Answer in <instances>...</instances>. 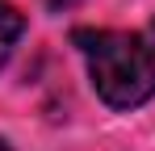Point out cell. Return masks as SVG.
I'll return each mask as SVG.
<instances>
[{"mask_svg": "<svg viewBox=\"0 0 155 151\" xmlns=\"http://www.w3.org/2000/svg\"><path fill=\"white\" fill-rule=\"evenodd\" d=\"M71 42L84 50L88 80L109 109L130 113V109H138L155 97V46H147L143 34L76 29Z\"/></svg>", "mask_w": 155, "mask_h": 151, "instance_id": "obj_1", "label": "cell"}, {"mask_svg": "<svg viewBox=\"0 0 155 151\" xmlns=\"http://www.w3.org/2000/svg\"><path fill=\"white\" fill-rule=\"evenodd\" d=\"M51 4V13H63V8H71V4H80V0H46Z\"/></svg>", "mask_w": 155, "mask_h": 151, "instance_id": "obj_3", "label": "cell"}, {"mask_svg": "<svg viewBox=\"0 0 155 151\" xmlns=\"http://www.w3.org/2000/svg\"><path fill=\"white\" fill-rule=\"evenodd\" d=\"M21 34H25V17H21V8L8 4V0H0V67L13 59V46L21 42Z\"/></svg>", "mask_w": 155, "mask_h": 151, "instance_id": "obj_2", "label": "cell"}]
</instances>
